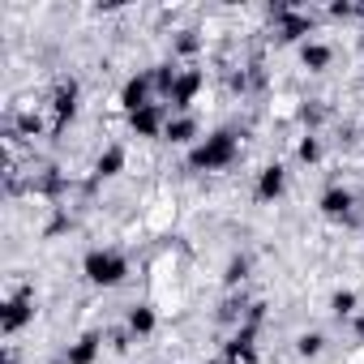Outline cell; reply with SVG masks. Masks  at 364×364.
Listing matches in <instances>:
<instances>
[{
  "label": "cell",
  "instance_id": "1",
  "mask_svg": "<svg viewBox=\"0 0 364 364\" xmlns=\"http://www.w3.org/2000/svg\"><path fill=\"white\" fill-rule=\"evenodd\" d=\"M236 154H240V133H236V129H215V133H206V137L189 150L185 167H189V171H223V167L236 163Z\"/></svg>",
  "mask_w": 364,
  "mask_h": 364
},
{
  "label": "cell",
  "instance_id": "2",
  "mask_svg": "<svg viewBox=\"0 0 364 364\" xmlns=\"http://www.w3.org/2000/svg\"><path fill=\"white\" fill-rule=\"evenodd\" d=\"M82 274H86L90 287L112 291V287H120V283L133 274V266H129V257H124L120 249H90V253L82 257Z\"/></svg>",
  "mask_w": 364,
  "mask_h": 364
},
{
  "label": "cell",
  "instance_id": "3",
  "mask_svg": "<svg viewBox=\"0 0 364 364\" xmlns=\"http://www.w3.org/2000/svg\"><path fill=\"white\" fill-rule=\"evenodd\" d=\"M266 18L274 22V39L283 48H304L313 39V31H317V18L304 14V9H296V5H270Z\"/></svg>",
  "mask_w": 364,
  "mask_h": 364
},
{
  "label": "cell",
  "instance_id": "4",
  "mask_svg": "<svg viewBox=\"0 0 364 364\" xmlns=\"http://www.w3.org/2000/svg\"><path fill=\"white\" fill-rule=\"evenodd\" d=\"M77 107H82V86L73 77H65L52 95V133H65L77 120Z\"/></svg>",
  "mask_w": 364,
  "mask_h": 364
},
{
  "label": "cell",
  "instance_id": "5",
  "mask_svg": "<svg viewBox=\"0 0 364 364\" xmlns=\"http://www.w3.org/2000/svg\"><path fill=\"white\" fill-rule=\"evenodd\" d=\"M257 330H262L257 321H240L223 343V360L228 364H257Z\"/></svg>",
  "mask_w": 364,
  "mask_h": 364
},
{
  "label": "cell",
  "instance_id": "6",
  "mask_svg": "<svg viewBox=\"0 0 364 364\" xmlns=\"http://www.w3.org/2000/svg\"><path fill=\"white\" fill-rule=\"evenodd\" d=\"M31 321H35V296L22 287V291H14V296L5 300V309H0V330H5V338H14V334H22Z\"/></svg>",
  "mask_w": 364,
  "mask_h": 364
},
{
  "label": "cell",
  "instance_id": "7",
  "mask_svg": "<svg viewBox=\"0 0 364 364\" xmlns=\"http://www.w3.org/2000/svg\"><path fill=\"white\" fill-rule=\"evenodd\" d=\"M317 210H321V219H330V223H351V219H355V193H351L347 185H330V189L317 198Z\"/></svg>",
  "mask_w": 364,
  "mask_h": 364
},
{
  "label": "cell",
  "instance_id": "8",
  "mask_svg": "<svg viewBox=\"0 0 364 364\" xmlns=\"http://www.w3.org/2000/svg\"><path fill=\"white\" fill-rule=\"evenodd\" d=\"M202 86H206V73L185 65V69H180V77H176V86H171V95H167L171 112H176V116H185V112L193 107V99L202 95Z\"/></svg>",
  "mask_w": 364,
  "mask_h": 364
},
{
  "label": "cell",
  "instance_id": "9",
  "mask_svg": "<svg viewBox=\"0 0 364 364\" xmlns=\"http://www.w3.org/2000/svg\"><path fill=\"white\" fill-rule=\"evenodd\" d=\"M167 120H171L167 107H163V103H150V107H141V112L129 116V133H133V137H146V141H163Z\"/></svg>",
  "mask_w": 364,
  "mask_h": 364
},
{
  "label": "cell",
  "instance_id": "10",
  "mask_svg": "<svg viewBox=\"0 0 364 364\" xmlns=\"http://www.w3.org/2000/svg\"><path fill=\"white\" fill-rule=\"evenodd\" d=\"M150 103H154V77H150V69H141L120 86V107H124V116H133V112H141Z\"/></svg>",
  "mask_w": 364,
  "mask_h": 364
},
{
  "label": "cell",
  "instance_id": "11",
  "mask_svg": "<svg viewBox=\"0 0 364 364\" xmlns=\"http://www.w3.org/2000/svg\"><path fill=\"white\" fill-rule=\"evenodd\" d=\"M287 193V167L283 163H266L262 171H257V180H253V198L262 202V206H270V202H279Z\"/></svg>",
  "mask_w": 364,
  "mask_h": 364
},
{
  "label": "cell",
  "instance_id": "12",
  "mask_svg": "<svg viewBox=\"0 0 364 364\" xmlns=\"http://www.w3.org/2000/svg\"><path fill=\"white\" fill-rule=\"evenodd\" d=\"M163 141H167V146H189V150H193V146L202 141V124H198V116H189V112H185V116H171Z\"/></svg>",
  "mask_w": 364,
  "mask_h": 364
},
{
  "label": "cell",
  "instance_id": "13",
  "mask_svg": "<svg viewBox=\"0 0 364 364\" xmlns=\"http://www.w3.org/2000/svg\"><path fill=\"white\" fill-rule=\"evenodd\" d=\"M99 351H103V334H99V330H86V334H77V338L65 347V364H95Z\"/></svg>",
  "mask_w": 364,
  "mask_h": 364
},
{
  "label": "cell",
  "instance_id": "14",
  "mask_svg": "<svg viewBox=\"0 0 364 364\" xmlns=\"http://www.w3.org/2000/svg\"><path fill=\"white\" fill-rule=\"evenodd\" d=\"M124 167H129V150H124L120 141H112V146H103L99 159H95V180H116Z\"/></svg>",
  "mask_w": 364,
  "mask_h": 364
},
{
  "label": "cell",
  "instance_id": "15",
  "mask_svg": "<svg viewBox=\"0 0 364 364\" xmlns=\"http://www.w3.org/2000/svg\"><path fill=\"white\" fill-rule=\"evenodd\" d=\"M300 52V65L309 69V73H326L330 65H334V48L330 43H321V39H309L304 48H296Z\"/></svg>",
  "mask_w": 364,
  "mask_h": 364
},
{
  "label": "cell",
  "instance_id": "16",
  "mask_svg": "<svg viewBox=\"0 0 364 364\" xmlns=\"http://www.w3.org/2000/svg\"><path fill=\"white\" fill-rule=\"evenodd\" d=\"M124 330H129L133 338H150V334L159 330V313H154L150 304H133V309L124 313Z\"/></svg>",
  "mask_w": 364,
  "mask_h": 364
},
{
  "label": "cell",
  "instance_id": "17",
  "mask_svg": "<svg viewBox=\"0 0 364 364\" xmlns=\"http://www.w3.org/2000/svg\"><path fill=\"white\" fill-rule=\"evenodd\" d=\"M360 313V296L351 291V287H338L334 296H330V317H338V321H351Z\"/></svg>",
  "mask_w": 364,
  "mask_h": 364
},
{
  "label": "cell",
  "instance_id": "18",
  "mask_svg": "<svg viewBox=\"0 0 364 364\" xmlns=\"http://www.w3.org/2000/svg\"><path fill=\"white\" fill-rule=\"evenodd\" d=\"M150 77H154V95H159V99H167V95H171V86H176V77H180V65H176V60H163V65H154V69H150Z\"/></svg>",
  "mask_w": 364,
  "mask_h": 364
},
{
  "label": "cell",
  "instance_id": "19",
  "mask_svg": "<svg viewBox=\"0 0 364 364\" xmlns=\"http://www.w3.org/2000/svg\"><path fill=\"white\" fill-rule=\"evenodd\" d=\"M321 351H326V334L321 330H300L296 334V355L300 360H317Z\"/></svg>",
  "mask_w": 364,
  "mask_h": 364
},
{
  "label": "cell",
  "instance_id": "20",
  "mask_svg": "<svg viewBox=\"0 0 364 364\" xmlns=\"http://www.w3.org/2000/svg\"><path fill=\"white\" fill-rule=\"evenodd\" d=\"M249 270H253V257H249V253H232V262H228V270H223V283H228V287H240V283L249 279Z\"/></svg>",
  "mask_w": 364,
  "mask_h": 364
},
{
  "label": "cell",
  "instance_id": "21",
  "mask_svg": "<svg viewBox=\"0 0 364 364\" xmlns=\"http://www.w3.org/2000/svg\"><path fill=\"white\" fill-rule=\"evenodd\" d=\"M198 48H202L198 31H176V39H171V60H176V56H198Z\"/></svg>",
  "mask_w": 364,
  "mask_h": 364
},
{
  "label": "cell",
  "instance_id": "22",
  "mask_svg": "<svg viewBox=\"0 0 364 364\" xmlns=\"http://www.w3.org/2000/svg\"><path fill=\"white\" fill-rule=\"evenodd\" d=\"M296 159L300 163H321V137L317 133H304L300 146H296Z\"/></svg>",
  "mask_w": 364,
  "mask_h": 364
},
{
  "label": "cell",
  "instance_id": "23",
  "mask_svg": "<svg viewBox=\"0 0 364 364\" xmlns=\"http://www.w3.org/2000/svg\"><path fill=\"white\" fill-rule=\"evenodd\" d=\"M300 120H304V124H317V120H321V107H313V103L300 107Z\"/></svg>",
  "mask_w": 364,
  "mask_h": 364
},
{
  "label": "cell",
  "instance_id": "24",
  "mask_svg": "<svg viewBox=\"0 0 364 364\" xmlns=\"http://www.w3.org/2000/svg\"><path fill=\"white\" fill-rule=\"evenodd\" d=\"M351 334L364 343V313H355V317H351Z\"/></svg>",
  "mask_w": 364,
  "mask_h": 364
},
{
  "label": "cell",
  "instance_id": "25",
  "mask_svg": "<svg viewBox=\"0 0 364 364\" xmlns=\"http://www.w3.org/2000/svg\"><path fill=\"white\" fill-rule=\"evenodd\" d=\"M351 14H355L351 5H330V18H351Z\"/></svg>",
  "mask_w": 364,
  "mask_h": 364
},
{
  "label": "cell",
  "instance_id": "26",
  "mask_svg": "<svg viewBox=\"0 0 364 364\" xmlns=\"http://www.w3.org/2000/svg\"><path fill=\"white\" fill-rule=\"evenodd\" d=\"M202 364H228V360H223V355H215V360H202Z\"/></svg>",
  "mask_w": 364,
  "mask_h": 364
}]
</instances>
